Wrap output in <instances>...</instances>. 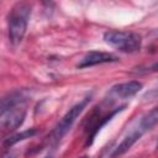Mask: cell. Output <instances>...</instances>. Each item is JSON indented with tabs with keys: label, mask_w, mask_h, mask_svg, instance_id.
I'll return each instance as SVG.
<instances>
[{
	"label": "cell",
	"mask_w": 158,
	"mask_h": 158,
	"mask_svg": "<svg viewBox=\"0 0 158 158\" xmlns=\"http://www.w3.org/2000/svg\"><path fill=\"white\" fill-rule=\"evenodd\" d=\"M31 16V6L27 2H17L9 15V38L12 44H17L22 41L28 19Z\"/></svg>",
	"instance_id": "obj_1"
},
{
	"label": "cell",
	"mask_w": 158,
	"mask_h": 158,
	"mask_svg": "<svg viewBox=\"0 0 158 158\" xmlns=\"http://www.w3.org/2000/svg\"><path fill=\"white\" fill-rule=\"evenodd\" d=\"M104 41L118 51L126 53L137 52L142 46V37L138 33L128 31H107L104 33Z\"/></svg>",
	"instance_id": "obj_2"
},
{
	"label": "cell",
	"mask_w": 158,
	"mask_h": 158,
	"mask_svg": "<svg viewBox=\"0 0 158 158\" xmlns=\"http://www.w3.org/2000/svg\"><path fill=\"white\" fill-rule=\"evenodd\" d=\"M89 98H85L84 100H81V101H79L78 104H75L72 109H69V111L62 117V120L58 122V125L56 126V128L53 130V132H52V137H53V139H56V141H58V139H60L69 130H70V127L73 126V123L75 122V120L78 118V116L83 112V110L85 109V106H86V104L89 102Z\"/></svg>",
	"instance_id": "obj_3"
},
{
	"label": "cell",
	"mask_w": 158,
	"mask_h": 158,
	"mask_svg": "<svg viewBox=\"0 0 158 158\" xmlns=\"http://www.w3.org/2000/svg\"><path fill=\"white\" fill-rule=\"evenodd\" d=\"M25 116H26V110L23 109V105L11 107L9 110L0 112V125L4 130L12 131L23 122Z\"/></svg>",
	"instance_id": "obj_4"
},
{
	"label": "cell",
	"mask_w": 158,
	"mask_h": 158,
	"mask_svg": "<svg viewBox=\"0 0 158 158\" xmlns=\"http://www.w3.org/2000/svg\"><path fill=\"white\" fill-rule=\"evenodd\" d=\"M143 133H144V132H143L138 126L135 127L133 130H131L130 133L126 135L125 138L120 142V144L116 146L115 148H112V152L110 153V158H117L118 156H122L123 153H126V152L141 138V136H142Z\"/></svg>",
	"instance_id": "obj_5"
},
{
	"label": "cell",
	"mask_w": 158,
	"mask_h": 158,
	"mask_svg": "<svg viewBox=\"0 0 158 158\" xmlns=\"http://www.w3.org/2000/svg\"><path fill=\"white\" fill-rule=\"evenodd\" d=\"M118 58L107 52H89L79 63L78 68H88L93 67L96 64H102V63H111V62H117Z\"/></svg>",
	"instance_id": "obj_6"
},
{
	"label": "cell",
	"mask_w": 158,
	"mask_h": 158,
	"mask_svg": "<svg viewBox=\"0 0 158 158\" xmlns=\"http://www.w3.org/2000/svg\"><path fill=\"white\" fill-rule=\"evenodd\" d=\"M141 89H142V84L139 81L131 80V81L120 83L117 85H114L111 88V94L115 98L126 99V98H131V96L136 95Z\"/></svg>",
	"instance_id": "obj_7"
},
{
	"label": "cell",
	"mask_w": 158,
	"mask_h": 158,
	"mask_svg": "<svg viewBox=\"0 0 158 158\" xmlns=\"http://www.w3.org/2000/svg\"><path fill=\"white\" fill-rule=\"evenodd\" d=\"M36 133H37V130H36V128H28V130L21 131V132H19V133H15V135L7 137V138L4 141V146H5V147H11V146H14V144L17 143V142H21V141H23V139H27V138L33 137Z\"/></svg>",
	"instance_id": "obj_8"
},
{
	"label": "cell",
	"mask_w": 158,
	"mask_h": 158,
	"mask_svg": "<svg viewBox=\"0 0 158 158\" xmlns=\"http://www.w3.org/2000/svg\"><path fill=\"white\" fill-rule=\"evenodd\" d=\"M157 98H158V84L154 88H152L149 91H147L143 96V99H146V100H153V99H157Z\"/></svg>",
	"instance_id": "obj_9"
},
{
	"label": "cell",
	"mask_w": 158,
	"mask_h": 158,
	"mask_svg": "<svg viewBox=\"0 0 158 158\" xmlns=\"http://www.w3.org/2000/svg\"><path fill=\"white\" fill-rule=\"evenodd\" d=\"M138 72L139 73H142V72H158V62H154L151 65H147L146 68H141V69H138Z\"/></svg>",
	"instance_id": "obj_10"
},
{
	"label": "cell",
	"mask_w": 158,
	"mask_h": 158,
	"mask_svg": "<svg viewBox=\"0 0 158 158\" xmlns=\"http://www.w3.org/2000/svg\"><path fill=\"white\" fill-rule=\"evenodd\" d=\"M2 158H15V156H14V153L7 152V153H5V154L2 156Z\"/></svg>",
	"instance_id": "obj_11"
},
{
	"label": "cell",
	"mask_w": 158,
	"mask_h": 158,
	"mask_svg": "<svg viewBox=\"0 0 158 158\" xmlns=\"http://www.w3.org/2000/svg\"><path fill=\"white\" fill-rule=\"evenodd\" d=\"M44 158H51V157H44Z\"/></svg>",
	"instance_id": "obj_12"
}]
</instances>
